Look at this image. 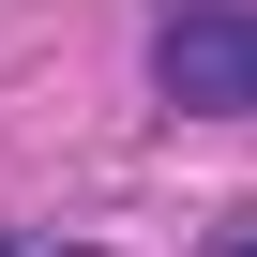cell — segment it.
<instances>
[{"label": "cell", "instance_id": "1", "mask_svg": "<svg viewBox=\"0 0 257 257\" xmlns=\"http://www.w3.org/2000/svg\"><path fill=\"white\" fill-rule=\"evenodd\" d=\"M152 91H167V106H257V0H197V16H167Z\"/></svg>", "mask_w": 257, "mask_h": 257}, {"label": "cell", "instance_id": "2", "mask_svg": "<svg viewBox=\"0 0 257 257\" xmlns=\"http://www.w3.org/2000/svg\"><path fill=\"white\" fill-rule=\"evenodd\" d=\"M212 257H257V227H212Z\"/></svg>", "mask_w": 257, "mask_h": 257}]
</instances>
